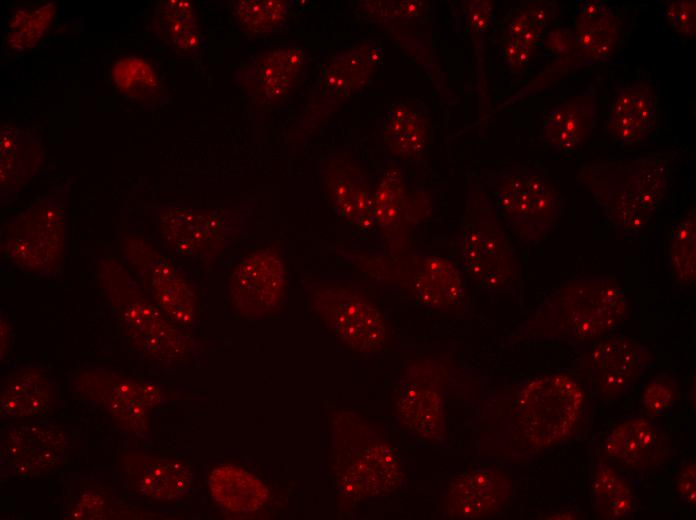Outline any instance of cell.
Masks as SVG:
<instances>
[{"label": "cell", "instance_id": "cell-32", "mask_svg": "<svg viewBox=\"0 0 696 520\" xmlns=\"http://www.w3.org/2000/svg\"><path fill=\"white\" fill-rule=\"evenodd\" d=\"M208 488L212 499L233 513L256 512L270 499V491L262 480L232 464L214 467L208 476Z\"/></svg>", "mask_w": 696, "mask_h": 520}, {"label": "cell", "instance_id": "cell-11", "mask_svg": "<svg viewBox=\"0 0 696 520\" xmlns=\"http://www.w3.org/2000/svg\"><path fill=\"white\" fill-rule=\"evenodd\" d=\"M309 309L348 348L359 353L381 351L386 342L385 319L360 290L339 283L306 282Z\"/></svg>", "mask_w": 696, "mask_h": 520}, {"label": "cell", "instance_id": "cell-37", "mask_svg": "<svg viewBox=\"0 0 696 520\" xmlns=\"http://www.w3.org/2000/svg\"><path fill=\"white\" fill-rule=\"evenodd\" d=\"M56 13L54 2L17 8L9 21L6 47L23 53L35 47L49 30Z\"/></svg>", "mask_w": 696, "mask_h": 520}, {"label": "cell", "instance_id": "cell-30", "mask_svg": "<svg viewBox=\"0 0 696 520\" xmlns=\"http://www.w3.org/2000/svg\"><path fill=\"white\" fill-rule=\"evenodd\" d=\"M430 112L419 99H400L391 104L382 124L387 151L403 160L416 159L429 139Z\"/></svg>", "mask_w": 696, "mask_h": 520}, {"label": "cell", "instance_id": "cell-40", "mask_svg": "<svg viewBox=\"0 0 696 520\" xmlns=\"http://www.w3.org/2000/svg\"><path fill=\"white\" fill-rule=\"evenodd\" d=\"M676 395L675 381L668 375L658 376L651 380L643 391V408L649 416H659L673 405Z\"/></svg>", "mask_w": 696, "mask_h": 520}, {"label": "cell", "instance_id": "cell-13", "mask_svg": "<svg viewBox=\"0 0 696 520\" xmlns=\"http://www.w3.org/2000/svg\"><path fill=\"white\" fill-rule=\"evenodd\" d=\"M590 345L575 366L591 389L604 398L624 394L653 360L647 347L625 335H612Z\"/></svg>", "mask_w": 696, "mask_h": 520}, {"label": "cell", "instance_id": "cell-15", "mask_svg": "<svg viewBox=\"0 0 696 520\" xmlns=\"http://www.w3.org/2000/svg\"><path fill=\"white\" fill-rule=\"evenodd\" d=\"M361 12L378 24L427 72L437 89L445 83L432 49L429 5L424 1H366Z\"/></svg>", "mask_w": 696, "mask_h": 520}, {"label": "cell", "instance_id": "cell-21", "mask_svg": "<svg viewBox=\"0 0 696 520\" xmlns=\"http://www.w3.org/2000/svg\"><path fill=\"white\" fill-rule=\"evenodd\" d=\"M394 406L404 428L429 441L442 438L445 419L441 373L408 372L397 388Z\"/></svg>", "mask_w": 696, "mask_h": 520}, {"label": "cell", "instance_id": "cell-7", "mask_svg": "<svg viewBox=\"0 0 696 520\" xmlns=\"http://www.w3.org/2000/svg\"><path fill=\"white\" fill-rule=\"evenodd\" d=\"M480 183L505 228L519 243L534 244L559 224L563 198L536 168L524 165L504 167L485 173Z\"/></svg>", "mask_w": 696, "mask_h": 520}, {"label": "cell", "instance_id": "cell-4", "mask_svg": "<svg viewBox=\"0 0 696 520\" xmlns=\"http://www.w3.org/2000/svg\"><path fill=\"white\" fill-rule=\"evenodd\" d=\"M329 466L340 499L351 505L394 492L404 476L378 427L349 411H338L331 420Z\"/></svg>", "mask_w": 696, "mask_h": 520}, {"label": "cell", "instance_id": "cell-1", "mask_svg": "<svg viewBox=\"0 0 696 520\" xmlns=\"http://www.w3.org/2000/svg\"><path fill=\"white\" fill-rule=\"evenodd\" d=\"M627 313L626 295L614 278L578 276L548 295L515 339L590 345L615 330Z\"/></svg>", "mask_w": 696, "mask_h": 520}, {"label": "cell", "instance_id": "cell-10", "mask_svg": "<svg viewBox=\"0 0 696 520\" xmlns=\"http://www.w3.org/2000/svg\"><path fill=\"white\" fill-rule=\"evenodd\" d=\"M119 259L144 293L177 326L189 328L198 314L196 290L184 272L143 236H120Z\"/></svg>", "mask_w": 696, "mask_h": 520}, {"label": "cell", "instance_id": "cell-17", "mask_svg": "<svg viewBox=\"0 0 696 520\" xmlns=\"http://www.w3.org/2000/svg\"><path fill=\"white\" fill-rule=\"evenodd\" d=\"M306 53L298 46H281L248 60L236 73L235 81L259 107H271L286 98L305 68Z\"/></svg>", "mask_w": 696, "mask_h": 520}, {"label": "cell", "instance_id": "cell-18", "mask_svg": "<svg viewBox=\"0 0 696 520\" xmlns=\"http://www.w3.org/2000/svg\"><path fill=\"white\" fill-rule=\"evenodd\" d=\"M319 175L325 197L336 214L357 228L374 227V186L353 157L344 152L328 155L320 164Z\"/></svg>", "mask_w": 696, "mask_h": 520}, {"label": "cell", "instance_id": "cell-9", "mask_svg": "<svg viewBox=\"0 0 696 520\" xmlns=\"http://www.w3.org/2000/svg\"><path fill=\"white\" fill-rule=\"evenodd\" d=\"M155 218L160 244L190 259H215L237 242L243 229L242 215L233 208L160 205Z\"/></svg>", "mask_w": 696, "mask_h": 520}, {"label": "cell", "instance_id": "cell-16", "mask_svg": "<svg viewBox=\"0 0 696 520\" xmlns=\"http://www.w3.org/2000/svg\"><path fill=\"white\" fill-rule=\"evenodd\" d=\"M67 452V435L59 427L11 425L1 437V473L14 477L45 475L61 466Z\"/></svg>", "mask_w": 696, "mask_h": 520}, {"label": "cell", "instance_id": "cell-20", "mask_svg": "<svg viewBox=\"0 0 696 520\" xmlns=\"http://www.w3.org/2000/svg\"><path fill=\"white\" fill-rule=\"evenodd\" d=\"M119 467L125 485L153 501L178 500L192 490V468L179 459L128 451Z\"/></svg>", "mask_w": 696, "mask_h": 520}, {"label": "cell", "instance_id": "cell-3", "mask_svg": "<svg viewBox=\"0 0 696 520\" xmlns=\"http://www.w3.org/2000/svg\"><path fill=\"white\" fill-rule=\"evenodd\" d=\"M93 266L97 285L131 346L163 366L187 361L191 338L144 293L125 264L119 258L97 256Z\"/></svg>", "mask_w": 696, "mask_h": 520}, {"label": "cell", "instance_id": "cell-24", "mask_svg": "<svg viewBox=\"0 0 696 520\" xmlns=\"http://www.w3.org/2000/svg\"><path fill=\"white\" fill-rule=\"evenodd\" d=\"M659 92L651 83L634 82L616 92L604 129L621 144H637L652 133L657 123Z\"/></svg>", "mask_w": 696, "mask_h": 520}, {"label": "cell", "instance_id": "cell-8", "mask_svg": "<svg viewBox=\"0 0 696 520\" xmlns=\"http://www.w3.org/2000/svg\"><path fill=\"white\" fill-rule=\"evenodd\" d=\"M581 384L567 373H550L529 380L511 410L512 431L528 451H541L566 439L584 407Z\"/></svg>", "mask_w": 696, "mask_h": 520}, {"label": "cell", "instance_id": "cell-43", "mask_svg": "<svg viewBox=\"0 0 696 520\" xmlns=\"http://www.w3.org/2000/svg\"><path fill=\"white\" fill-rule=\"evenodd\" d=\"M676 490L680 498L694 509L696 504L695 461H688L681 468L677 478Z\"/></svg>", "mask_w": 696, "mask_h": 520}, {"label": "cell", "instance_id": "cell-26", "mask_svg": "<svg viewBox=\"0 0 696 520\" xmlns=\"http://www.w3.org/2000/svg\"><path fill=\"white\" fill-rule=\"evenodd\" d=\"M58 403L57 385L40 365H25L7 375L0 390L1 417L26 419L52 412Z\"/></svg>", "mask_w": 696, "mask_h": 520}, {"label": "cell", "instance_id": "cell-6", "mask_svg": "<svg viewBox=\"0 0 696 520\" xmlns=\"http://www.w3.org/2000/svg\"><path fill=\"white\" fill-rule=\"evenodd\" d=\"M458 234L461 263L480 288L510 291L520 282V265L508 231L483 185L471 181Z\"/></svg>", "mask_w": 696, "mask_h": 520}, {"label": "cell", "instance_id": "cell-39", "mask_svg": "<svg viewBox=\"0 0 696 520\" xmlns=\"http://www.w3.org/2000/svg\"><path fill=\"white\" fill-rule=\"evenodd\" d=\"M695 207L688 211L674 229L669 245V264L676 281L694 284L696 278Z\"/></svg>", "mask_w": 696, "mask_h": 520}, {"label": "cell", "instance_id": "cell-28", "mask_svg": "<svg viewBox=\"0 0 696 520\" xmlns=\"http://www.w3.org/2000/svg\"><path fill=\"white\" fill-rule=\"evenodd\" d=\"M1 203L11 201L40 169L45 152L40 137L13 123L1 127Z\"/></svg>", "mask_w": 696, "mask_h": 520}, {"label": "cell", "instance_id": "cell-29", "mask_svg": "<svg viewBox=\"0 0 696 520\" xmlns=\"http://www.w3.org/2000/svg\"><path fill=\"white\" fill-rule=\"evenodd\" d=\"M71 389L81 398L100 406L119 428L134 434L150 429V409L110 386L99 367L77 371L71 377Z\"/></svg>", "mask_w": 696, "mask_h": 520}, {"label": "cell", "instance_id": "cell-25", "mask_svg": "<svg viewBox=\"0 0 696 520\" xmlns=\"http://www.w3.org/2000/svg\"><path fill=\"white\" fill-rule=\"evenodd\" d=\"M556 16V3L532 1L513 12L504 29L501 55L513 73L523 72L544 45Z\"/></svg>", "mask_w": 696, "mask_h": 520}, {"label": "cell", "instance_id": "cell-23", "mask_svg": "<svg viewBox=\"0 0 696 520\" xmlns=\"http://www.w3.org/2000/svg\"><path fill=\"white\" fill-rule=\"evenodd\" d=\"M617 11L601 0L585 1L576 9L571 30L577 66L609 60L624 37Z\"/></svg>", "mask_w": 696, "mask_h": 520}, {"label": "cell", "instance_id": "cell-42", "mask_svg": "<svg viewBox=\"0 0 696 520\" xmlns=\"http://www.w3.org/2000/svg\"><path fill=\"white\" fill-rule=\"evenodd\" d=\"M465 15L474 37L481 38L489 27L493 5L490 1H468Z\"/></svg>", "mask_w": 696, "mask_h": 520}, {"label": "cell", "instance_id": "cell-31", "mask_svg": "<svg viewBox=\"0 0 696 520\" xmlns=\"http://www.w3.org/2000/svg\"><path fill=\"white\" fill-rule=\"evenodd\" d=\"M413 294L423 306L449 310L464 296V278L455 264L441 256L421 255L415 260Z\"/></svg>", "mask_w": 696, "mask_h": 520}, {"label": "cell", "instance_id": "cell-19", "mask_svg": "<svg viewBox=\"0 0 696 520\" xmlns=\"http://www.w3.org/2000/svg\"><path fill=\"white\" fill-rule=\"evenodd\" d=\"M511 495V480L502 469L480 466L464 472L449 483L444 510L450 518H487L498 514Z\"/></svg>", "mask_w": 696, "mask_h": 520}, {"label": "cell", "instance_id": "cell-38", "mask_svg": "<svg viewBox=\"0 0 696 520\" xmlns=\"http://www.w3.org/2000/svg\"><path fill=\"white\" fill-rule=\"evenodd\" d=\"M232 13L245 33L267 35L286 25L289 5L282 0H240L234 2Z\"/></svg>", "mask_w": 696, "mask_h": 520}, {"label": "cell", "instance_id": "cell-35", "mask_svg": "<svg viewBox=\"0 0 696 520\" xmlns=\"http://www.w3.org/2000/svg\"><path fill=\"white\" fill-rule=\"evenodd\" d=\"M409 196L402 169L390 163L374 186L372 220L383 233L398 228L408 213Z\"/></svg>", "mask_w": 696, "mask_h": 520}, {"label": "cell", "instance_id": "cell-2", "mask_svg": "<svg viewBox=\"0 0 696 520\" xmlns=\"http://www.w3.org/2000/svg\"><path fill=\"white\" fill-rule=\"evenodd\" d=\"M669 162L656 154L582 164L577 179L586 187L618 238L637 237L663 203Z\"/></svg>", "mask_w": 696, "mask_h": 520}, {"label": "cell", "instance_id": "cell-34", "mask_svg": "<svg viewBox=\"0 0 696 520\" xmlns=\"http://www.w3.org/2000/svg\"><path fill=\"white\" fill-rule=\"evenodd\" d=\"M591 502L598 519L619 520L632 515L635 496L624 475L598 460L590 482Z\"/></svg>", "mask_w": 696, "mask_h": 520}, {"label": "cell", "instance_id": "cell-22", "mask_svg": "<svg viewBox=\"0 0 696 520\" xmlns=\"http://www.w3.org/2000/svg\"><path fill=\"white\" fill-rule=\"evenodd\" d=\"M603 449L621 467L646 472L669 458L671 442L668 433L657 423L645 417H631L608 433Z\"/></svg>", "mask_w": 696, "mask_h": 520}, {"label": "cell", "instance_id": "cell-12", "mask_svg": "<svg viewBox=\"0 0 696 520\" xmlns=\"http://www.w3.org/2000/svg\"><path fill=\"white\" fill-rule=\"evenodd\" d=\"M287 284L284 259L276 245L256 249L241 257L227 278V298L232 310L247 319L273 315L281 307Z\"/></svg>", "mask_w": 696, "mask_h": 520}, {"label": "cell", "instance_id": "cell-14", "mask_svg": "<svg viewBox=\"0 0 696 520\" xmlns=\"http://www.w3.org/2000/svg\"><path fill=\"white\" fill-rule=\"evenodd\" d=\"M382 60L375 41H364L337 51L325 64L317 90L309 98L310 126L319 123L360 90Z\"/></svg>", "mask_w": 696, "mask_h": 520}, {"label": "cell", "instance_id": "cell-33", "mask_svg": "<svg viewBox=\"0 0 696 520\" xmlns=\"http://www.w3.org/2000/svg\"><path fill=\"white\" fill-rule=\"evenodd\" d=\"M152 29L163 43L183 55L196 54L203 43L199 20L190 1L157 2Z\"/></svg>", "mask_w": 696, "mask_h": 520}, {"label": "cell", "instance_id": "cell-36", "mask_svg": "<svg viewBox=\"0 0 696 520\" xmlns=\"http://www.w3.org/2000/svg\"><path fill=\"white\" fill-rule=\"evenodd\" d=\"M111 78L119 92L142 105L151 106L159 100V77L154 67L144 58H119L111 68Z\"/></svg>", "mask_w": 696, "mask_h": 520}, {"label": "cell", "instance_id": "cell-41", "mask_svg": "<svg viewBox=\"0 0 696 520\" xmlns=\"http://www.w3.org/2000/svg\"><path fill=\"white\" fill-rule=\"evenodd\" d=\"M667 19L670 26L680 35L693 38L696 31V2L672 0L667 2Z\"/></svg>", "mask_w": 696, "mask_h": 520}, {"label": "cell", "instance_id": "cell-5", "mask_svg": "<svg viewBox=\"0 0 696 520\" xmlns=\"http://www.w3.org/2000/svg\"><path fill=\"white\" fill-rule=\"evenodd\" d=\"M68 193L69 186L59 185L5 221L0 251L13 267L42 278L60 271L68 245Z\"/></svg>", "mask_w": 696, "mask_h": 520}, {"label": "cell", "instance_id": "cell-27", "mask_svg": "<svg viewBox=\"0 0 696 520\" xmlns=\"http://www.w3.org/2000/svg\"><path fill=\"white\" fill-rule=\"evenodd\" d=\"M597 119L596 90L569 97L552 106L543 117L541 140L555 153L578 150Z\"/></svg>", "mask_w": 696, "mask_h": 520}, {"label": "cell", "instance_id": "cell-44", "mask_svg": "<svg viewBox=\"0 0 696 520\" xmlns=\"http://www.w3.org/2000/svg\"><path fill=\"white\" fill-rule=\"evenodd\" d=\"M12 337V327L7 319L1 316V358L6 356Z\"/></svg>", "mask_w": 696, "mask_h": 520}]
</instances>
